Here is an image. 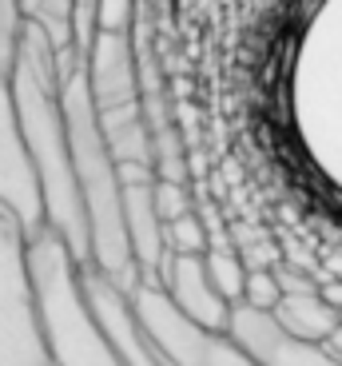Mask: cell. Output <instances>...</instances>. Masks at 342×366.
Returning a JSON list of instances; mask_svg holds the SVG:
<instances>
[{"instance_id": "cell-1", "label": "cell", "mask_w": 342, "mask_h": 366, "mask_svg": "<svg viewBox=\"0 0 342 366\" xmlns=\"http://www.w3.org/2000/svg\"><path fill=\"white\" fill-rule=\"evenodd\" d=\"M12 100L16 116L24 128L28 152L36 159L40 187L48 203V227L64 239L80 267H92V227H88V207L84 192L76 179L72 164V136H68V116H64V52L56 48L48 32L28 24L20 64L12 72Z\"/></svg>"}, {"instance_id": "cell-2", "label": "cell", "mask_w": 342, "mask_h": 366, "mask_svg": "<svg viewBox=\"0 0 342 366\" xmlns=\"http://www.w3.org/2000/svg\"><path fill=\"white\" fill-rule=\"evenodd\" d=\"M60 100H64L68 136H72L76 179H80L84 207H88V227H92V267H100L108 279L131 291L139 283V267L128 243V227H124L120 159L111 156L108 139H104L92 88H88V68H84V56L76 48H64Z\"/></svg>"}, {"instance_id": "cell-3", "label": "cell", "mask_w": 342, "mask_h": 366, "mask_svg": "<svg viewBox=\"0 0 342 366\" xmlns=\"http://www.w3.org/2000/svg\"><path fill=\"white\" fill-rule=\"evenodd\" d=\"M28 259H32L52 366H124L111 335L88 302L84 267L72 247L48 227L36 239H28Z\"/></svg>"}, {"instance_id": "cell-4", "label": "cell", "mask_w": 342, "mask_h": 366, "mask_svg": "<svg viewBox=\"0 0 342 366\" xmlns=\"http://www.w3.org/2000/svg\"><path fill=\"white\" fill-rule=\"evenodd\" d=\"M0 366H52L28 235L0 211Z\"/></svg>"}, {"instance_id": "cell-5", "label": "cell", "mask_w": 342, "mask_h": 366, "mask_svg": "<svg viewBox=\"0 0 342 366\" xmlns=\"http://www.w3.org/2000/svg\"><path fill=\"white\" fill-rule=\"evenodd\" d=\"M131 302L139 322L151 330V339L176 366H259L231 330H207L187 319L156 279H139L131 287Z\"/></svg>"}, {"instance_id": "cell-6", "label": "cell", "mask_w": 342, "mask_h": 366, "mask_svg": "<svg viewBox=\"0 0 342 366\" xmlns=\"http://www.w3.org/2000/svg\"><path fill=\"white\" fill-rule=\"evenodd\" d=\"M0 211L20 223V231L28 239H36L40 231H48L44 187H40L36 159L28 152V139H24V128H20L9 80H0Z\"/></svg>"}, {"instance_id": "cell-7", "label": "cell", "mask_w": 342, "mask_h": 366, "mask_svg": "<svg viewBox=\"0 0 342 366\" xmlns=\"http://www.w3.org/2000/svg\"><path fill=\"white\" fill-rule=\"evenodd\" d=\"M84 291H88L92 311L100 315L104 330L111 335V342L120 350L124 366H176L167 358V350L151 339V330L139 322L128 287L108 279L100 267H84Z\"/></svg>"}, {"instance_id": "cell-8", "label": "cell", "mask_w": 342, "mask_h": 366, "mask_svg": "<svg viewBox=\"0 0 342 366\" xmlns=\"http://www.w3.org/2000/svg\"><path fill=\"white\" fill-rule=\"evenodd\" d=\"M227 330L251 350V358L259 366H342L338 358L326 350V342H306V339H298V335H291V330L275 319V311L235 307Z\"/></svg>"}, {"instance_id": "cell-9", "label": "cell", "mask_w": 342, "mask_h": 366, "mask_svg": "<svg viewBox=\"0 0 342 366\" xmlns=\"http://www.w3.org/2000/svg\"><path fill=\"white\" fill-rule=\"evenodd\" d=\"M88 68V88L100 116L111 112H128V108H144L139 104V68H136V44L131 32H100L84 56Z\"/></svg>"}, {"instance_id": "cell-10", "label": "cell", "mask_w": 342, "mask_h": 366, "mask_svg": "<svg viewBox=\"0 0 342 366\" xmlns=\"http://www.w3.org/2000/svg\"><path fill=\"white\" fill-rule=\"evenodd\" d=\"M156 283L171 295V302H176L191 322H199V327H207V330L231 327L235 307L215 291L203 255H167V263H164Z\"/></svg>"}, {"instance_id": "cell-11", "label": "cell", "mask_w": 342, "mask_h": 366, "mask_svg": "<svg viewBox=\"0 0 342 366\" xmlns=\"http://www.w3.org/2000/svg\"><path fill=\"white\" fill-rule=\"evenodd\" d=\"M156 183L159 179L124 183V227H128L139 279H159L167 263V223L156 207Z\"/></svg>"}, {"instance_id": "cell-12", "label": "cell", "mask_w": 342, "mask_h": 366, "mask_svg": "<svg viewBox=\"0 0 342 366\" xmlns=\"http://www.w3.org/2000/svg\"><path fill=\"white\" fill-rule=\"evenodd\" d=\"M275 319L283 322L291 335H298V339H306V342H326L342 322L338 311H334L318 291L315 295H283Z\"/></svg>"}, {"instance_id": "cell-13", "label": "cell", "mask_w": 342, "mask_h": 366, "mask_svg": "<svg viewBox=\"0 0 342 366\" xmlns=\"http://www.w3.org/2000/svg\"><path fill=\"white\" fill-rule=\"evenodd\" d=\"M203 259H207V274H211L215 291L231 302V307H243V299H247L251 267L243 263L239 247H211Z\"/></svg>"}, {"instance_id": "cell-14", "label": "cell", "mask_w": 342, "mask_h": 366, "mask_svg": "<svg viewBox=\"0 0 342 366\" xmlns=\"http://www.w3.org/2000/svg\"><path fill=\"white\" fill-rule=\"evenodd\" d=\"M24 32H28V20L20 0H0V80H12V72H16Z\"/></svg>"}, {"instance_id": "cell-15", "label": "cell", "mask_w": 342, "mask_h": 366, "mask_svg": "<svg viewBox=\"0 0 342 366\" xmlns=\"http://www.w3.org/2000/svg\"><path fill=\"white\" fill-rule=\"evenodd\" d=\"M211 251V227L203 215H183L167 223V255H207Z\"/></svg>"}, {"instance_id": "cell-16", "label": "cell", "mask_w": 342, "mask_h": 366, "mask_svg": "<svg viewBox=\"0 0 342 366\" xmlns=\"http://www.w3.org/2000/svg\"><path fill=\"white\" fill-rule=\"evenodd\" d=\"M156 207H159V215H164V223H176V219H183V215H195L191 187H187V183L159 179L156 183Z\"/></svg>"}, {"instance_id": "cell-17", "label": "cell", "mask_w": 342, "mask_h": 366, "mask_svg": "<svg viewBox=\"0 0 342 366\" xmlns=\"http://www.w3.org/2000/svg\"><path fill=\"white\" fill-rule=\"evenodd\" d=\"M278 302H283L278 274H275V271H251L243 307H255V311H278Z\"/></svg>"}, {"instance_id": "cell-18", "label": "cell", "mask_w": 342, "mask_h": 366, "mask_svg": "<svg viewBox=\"0 0 342 366\" xmlns=\"http://www.w3.org/2000/svg\"><path fill=\"white\" fill-rule=\"evenodd\" d=\"M131 28H136V0H104L100 4V32H124L128 36Z\"/></svg>"}, {"instance_id": "cell-19", "label": "cell", "mask_w": 342, "mask_h": 366, "mask_svg": "<svg viewBox=\"0 0 342 366\" xmlns=\"http://www.w3.org/2000/svg\"><path fill=\"white\" fill-rule=\"evenodd\" d=\"M318 295H323L334 311L342 315V279H323V291H318Z\"/></svg>"}, {"instance_id": "cell-20", "label": "cell", "mask_w": 342, "mask_h": 366, "mask_svg": "<svg viewBox=\"0 0 342 366\" xmlns=\"http://www.w3.org/2000/svg\"><path fill=\"white\" fill-rule=\"evenodd\" d=\"M326 350H331V355L342 362V322H338V330H334L331 339H326Z\"/></svg>"}, {"instance_id": "cell-21", "label": "cell", "mask_w": 342, "mask_h": 366, "mask_svg": "<svg viewBox=\"0 0 342 366\" xmlns=\"http://www.w3.org/2000/svg\"><path fill=\"white\" fill-rule=\"evenodd\" d=\"M20 4H28V0H20Z\"/></svg>"}]
</instances>
